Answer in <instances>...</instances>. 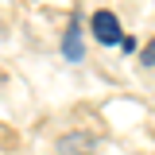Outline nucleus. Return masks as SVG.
<instances>
[{"label": "nucleus", "instance_id": "f03ea898", "mask_svg": "<svg viewBox=\"0 0 155 155\" xmlns=\"http://www.w3.org/2000/svg\"><path fill=\"white\" fill-rule=\"evenodd\" d=\"M62 54L70 58V62H81V54H85V47H81V27H78V19H70V27H66V35H62Z\"/></svg>", "mask_w": 155, "mask_h": 155}, {"label": "nucleus", "instance_id": "7ed1b4c3", "mask_svg": "<svg viewBox=\"0 0 155 155\" xmlns=\"http://www.w3.org/2000/svg\"><path fill=\"white\" fill-rule=\"evenodd\" d=\"M140 62H143V66H155V39L147 43V47H143V54H140Z\"/></svg>", "mask_w": 155, "mask_h": 155}, {"label": "nucleus", "instance_id": "f257e3e1", "mask_svg": "<svg viewBox=\"0 0 155 155\" xmlns=\"http://www.w3.org/2000/svg\"><path fill=\"white\" fill-rule=\"evenodd\" d=\"M93 35H97V43H105V47H113V43H120V39H124V31H120V19H116L109 8L93 12Z\"/></svg>", "mask_w": 155, "mask_h": 155}]
</instances>
